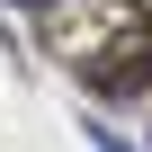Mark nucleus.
Segmentation results:
<instances>
[{"mask_svg":"<svg viewBox=\"0 0 152 152\" xmlns=\"http://www.w3.org/2000/svg\"><path fill=\"white\" fill-rule=\"evenodd\" d=\"M81 90L90 99H152V18L134 9L99 54H81Z\"/></svg>","mask_w":152,"mask_h":152,"instance_id":"f257e3e1","label":"nucleus"},{"mask_svg":"<svg viewBox=\"0 0 152 152\" xmlns=\"http://www.w3.org/2000/svg\"><path fill=\"white\" fill-rule=\"evenodd\" d=\"M90 143H99V152H134V143H125L116 125H90Z\"/></svg>","mask_w":152,"mask_h":152,"instance_id":"f03ea898","label":"nucleus"},{"mask_svg":"<svg viewBox=\"0 0 152 152\" xmlns=\"http://www.w3.org/2000/svg\"><path fill=\"white\" fill-rule=\"evenodd\" d=\"M9 9H54V0H9Z\"/></svg>","mask_w":152,"mask_h":152,"instance_id":"7ed1b4c3","label":"nucleus"}]
</instances>
